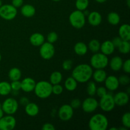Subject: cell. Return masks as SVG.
I'll return each instance as SVG.
<instances>
[{
  "label": "cell",
  "mask_w": 130,
  "mask_h": 130,
  "mask_svg": "<svg viewBox=\"0 0 130 130\" xmlns=\"http://www.w3.org/2000/svg\"><path fill=\"white\" fill-rule=\"evenodd\" d=\"M71 107L73 108L74 109H78L79 107L81 106V102L79 99H74L72 100L71 102V104H70Z\"/></svg>",
  "instance_id": "cell-42"
},
{
  "label": "cell",
  "mask_w": 130,
  "mask_h": 130,
  "mask_svg": "<svg viewBox=\"0 0 130 130\" xmlns=\"http://www.w3.org/2000/svg\"><path fill=\"white\" fill-rule=\"evenodd\" d=\"M36 81L31 77H25L21 81V90L25 93H30L34 91L36 86Z\"/></svg>",
  "instance_id": "cell-15"
},
{
  "label": "cell",
  "mask_w": 130,
  "mask_h": 130,
  "mask_svg": "<svg viewBox=\"0 0 130 130\" xmlns=\"http://www.w3.org/2000/svg\"><path fill=\"white\" fill-rule=\"evenodd\" d=\"M88 50V46L83 42H77L74 46V51L77 55H85L87 53Z\"/></svg>",
  "instance_id": "cell-24"
},
{
  "label": "cell",
  "mask_w": 130,
  "mask_h": 130,
  "mask_svg": "<svg viewBox=\"0 0 130 130\" xmlns=\"http://www.w3.org/2000/svg\"><path fill=\"white\" fill-rule=\"evenodd\" d=\"M25 112L29 116L35 117L39 114V108L35 103L29 102L25 106Z\"/></svg>",
  "instance_id": "cell-21"
},
{
  "label": "cell",
  "mask_w": 130,
  "mask_h": 130,
  "mask_svg": "<svg viewBox=\"0 0 130 130\" xmlns=\"http://www.w3.org/2000/svg\"><path fill=\"white\" fill-rule=\"evenodd\" d=\"M83 12L84 15H85V17H86V16H88V15H89V13H90V11H89L88 10H86H86H84V11H83Z\"/></svg>",
  "instance_id": "cell-48"
},
{
  "label": "cell",
  "mask_w": 130,
  "mask_h": 130,
  "mask_svg": "<svg viewBox=\"0 0 130 130\" xmlns=\"http://www.w3.org/2000/svg\"><path fill=\"white\" fill-rule=\"evenodd\" d=\"M110 130H118V128H115V127H112V128H110Z\"/></svg>",
  "instance_id": "cell-52"
},
{
  "label": "cell",
  "mask_w": 130,
  "mask_h": 130,
  "mask_svg": "<svg viewBox=\"0 0 130 130\" xmlns=\"http://www.w3.org/2000/svg\"><path fill=\"white\" fill-rule=\"evenodd\" d=\"M87 86H86V91L88 95L90 96H93L96 95V86L94 81H88Z\"/></svg>",
  "instance_id": "cell-32"
},
{
  "label": "cell",
  "mask_w": 130,
  "mask_h": 130,
  "mask_svg": "<svg viewBox=\"0 0 130 130\" xmlns=\"http://www.w3.org/2000/svg\"><path fill=\"white\" fill-rule=\"evenodd\" d=\"M52 1H55V2H57V1H60V0H52Z\"/></svg>",
  "instance_id": "cell-54"
},
{
  "label": "cell",
  "mask_w": 130,
  "mask_h": 130,
  "mask_svg": "<svg viewBox=\"0 0 130 130\" xmlns=\"http://www.w3.org/2000/svg\"><path fill=\"white\" fill-rule=\"evenodd\" d=\"M119 36L123 41H130V26L129 24H125L121 25L119 30Z\"/></svg>",
  "instance_id": "cell-20"
},
{
  "label": "cell",
  "mask_w": 130,
  "mask_h": 130,
  "mask_svg": "<svg viewBox=\"0 0 130 130\" xmlns=\"http://www.w3.org/2000/svg\"><path fill=\"white\" fill-rule=\"evenodd\" d=\"M107 76V75L106 71L102 69H96L95 71H93L91 77L93 78L95 82L101 83L104 82Z\"/></svg>",
  "instance_id": "cell-23"
},
{
  "label": "cell",
  "mask_w": 130,
  "mask_h": 130,
  "mask_svg": "<svg viewBox=\"0 0 130 130\" xmlns=\"http://www.w3.org/2000/svg\"><path fill=\"white\" fill-rule=\"evenodd\" d=\"M114 97V102H115L116 105L119 107L125 106L128 104L129 100V94L127 93L124 91H119L115 94Z\"/></svg>",
  "instance_id": "cell-13"
},
{
  "label": "cell",
  "mask_w": 130,
  "mask_h": 130,
  "mask_svg": "<svg viewBox=\"0 0 130 130\" xmlns=\"http://www.w3.org/2000/svg\"><path fill=\"white\" fill-rule=\"evenodd\" d=\"M88 126L91 130H106L109 126V121L104 114H96L90 118Z\"/></svg>",
  "instance_id": "cell-2"
},
{
  "label": "cell",
  "mask_w": 130,
  "mask_h": 130,
  "mask_svg": "<svg viewBox=\"0 0 130 130\" xmlns=\"http://www.w3.org/2000/svg\"><path fill=\"white\" fill-rule=\"evenodd\" d=\"M42 129L43 130H55V127L54 125L50 123H46L44 124L42 126Z\"/></svg>",
  "instance_id": "cell-45"
},
{
  "label": "cell",
  "mask_w": 130,
  "mask_h": 130,
  "mask_svg": "<svg viewBox=\"0 0 130 130\" xmlns=\"http://www.w3.org/2000/svg\"><path fill=\"white\" fill-rule=\"evenodd\" d=\"M4 113L7 115H13L19 109V102L13 98H8L1 104Z\"/></svg>",
  "instance_id": "cell-8"
},
{
  "label": "cell",
  "mask_w": 130,
  "mask_h": 130,
  "mask_svg": "<svg viewBox=\"0 0 130 130\" xmlns=\"http://www.w3.org/2000/svg\"><path fill=\"white\" fill-rule=\"evenodd\" d=\"M29 102V99H28L27 97H25V96L22 97L21 99H20V104L22 105H25H25H26Z\"/></svg>",
  "instance_id": "cell-46"
},
{
  "label": "cell",
  "mask_w": 130,
  "mask_h": 130,
  "mask_svg": "<svg viewBox=\"0 0 130 130\" xmlns=\"http://www.w3.org/2000/svg\"><path fill=\"white\" fill-rule=\"evenodd\" d=\"M107 93V90L104 86H100L99 88H96V95L99 97H102V96H105Z\"/></svg>",
  "instance_id": "cell-40"
},
{
  "label": "cell",
  "mask_w": 130,
  "mask_h": 130,
  "mask_svg": "<svg viewBox=\"0 0 130 130\" xmlns=\"http://www.w3.org/2000/svg\"><path fill=\"white\" fill-rule=\"evenodd\" d=\"M93 71L90 65L87 63H81L77 65L72 72V77H74L77 83H85L90 81L92 77Z\"/></svg>",
  "instance_id": "cell-1"
},
{
  "label": "cell",
  "mask_w": 130,
  "mask_h": 130,
  "mask_svg": "<svg viewBox=\"0 0 130 130\" xmlns=\"http://www.w3.org/2000/svg\"><path fill=\"white\" fill-rule=\"evenodd\" d=\"M100 50L101 51V53L108 56L114 53V50H115V46L112 43L111 41L107 40L100 44Z\"/></svg>",
  "instance_id": "cell-17"
},
{
  "label": "cell",
  "mask_w": 130,
  "mask_h": 130,
  "mask_svg": "<svg viewBox=\"0 0 130 130\" xmlns=\"http://www.w3.org/2000/svg\"><path fill=\"white\" fill-rule=\"evenodd\" d=\"M99 106H100V109L104 112H109L112 111L116 106L113 95L107 93L105 96L100 98Z\"/></svg>",
  "instance_id": "cell-7"
},
{
  "label": "cell",
  "mask_w": 130,
  "mask_h": 130,
  "mask_svg": "<svg viewBox=\"0 0 130 130\" xmlns=\"http://www.w3.org/2000/svg\"><path fill=\"white\" fill-rule=\"evenodd\" d=\"M10 86H11V91H19V90H21V81H20V80L11 81Z\"/></svg>",
  "instance_id": "cell-37"
},
{
  "label": "cell",
  "mask_w": 130,
  "mask_h": 130,
  "mask_svg": "<svg viewBox=\"0 0 130 130\" xmlns=\"http://www.w3.org/2000/svg\"><path fill=\"white\" fill-rule=\"evenodd\" d=\"M4 114H5V113H4L2 107H1V104L0 103V119H1L3 116Z\"/></svg>",
  "instance_id": "cell-47"
},
{
  "label": "cell",
  "mask_w": 130,
  "mask_h": 130,
  "mask_svg": "<svg viewBox=\"0 0 130 130\" xmlns=\"http://www.w3.org/2000/svg\"><path fill=\"white\" fill-rule=\"evenodd\" d=\"M70 24L75 29H80L83 27L86 23V18L83 12L80 10H76L72 11L69 15Z\"/></svg>",
  "instance_id": "cell-5"
},
{
  "label": "cell",
  "mask_w": 130,
  "mask_h": 130,
  "mask_svg": "<svg viewBox=\"0 0 130 130\" xmlns=\"http://www.w3.org/2000/svg\"><path fill=\"white\" fill-rule=\"evenodd\" d=\"M107 21L110 24L112 25H117L120 22V16L118 13L115 11H112L110 12L107 15Z\"/></svg>",
  "instance_id": "cell-27"
},
{
  "label": "cell",
  "mask_w": 130,
  "mask_h": 130,
  "mask_svg": "<svg viewBox=\"0 0 130 130\" xmlns=\"http://www.w3.org/2000/svg\"><path fill=\"white\" fill-rule=\"evenodd\" d=\"M109 58L107 56L102 53H95L90 59V66L95 69H105L109 65Z\"/></svg>",
  "instance_id": "cell-4"
},
{
  "label": "cell",
  "mask_w": 130,
  "mask_h": 130,
  "mask_svg": "<svg viewBox=\"0 0 130 130\" xmlns=\"http://www.w3.org/2000/svg\"><path fill=\"white\" fill-rule=\"evenodd\" d=\"M100 44L101 43L97 39H92V40H91L89 42L88 45V48L93 53H97V52L100 51Z\"/></svg>",
  "instance_id": "cell-30"
},
{
  "label": "cell",
  "mask_w": 130,
  "mask_h": 130,
  "mask_svg": "<svg viewBox=\"0 0 130 130\" xmlns=\"http://www.w3.org/2000/svg\"><path fill=\"white\" fill-rule=\"evenodd\" d=\"M21 14L25 17L30 18L34 16L36 13V8L34 6L29 4L23 5L20 9Z\"/></svg>",
  "instance_id": "cell-22"
},
{
  "label": "cell",
  "mask_w": 130,
  "mask_h": 130,
  "mask_svg": "<svg viewBox=\"0 0 130 130\" xmlns=\"http://www.w3.org/2000/svg\"><path fill=\"white\" fill-rule=\"evenodd\" d=\"M1 53H0V62H1Z\"/></svg>",
  "instance_id": "cell-55"
},
{
  "label": "cell",
  "mask_w": 130,
  "mask_h": 130,
  "mask_svg": "<svg viewBox=\"0 0 130 130\" xmlns=\"http://www.w3.org/2000/svg\"><path fill=\"white\" fill-rule=\"evenodd\" d=\"M122 69L123 71L126 74H129L130 72V60L128 59L123 62Z\"/></svg>",
  "instance_id": "cell-41"
},
{
  "label": "cell",
  "mask_w": 130,
  "mask_h": 130,
  "mask_svg": "<svg viewBox=\"0 0 130 130\" xmlns=\"http://www.w3.org/2000/svg\"><path fill=\"white\" fill-rule=\"evenodd\" d=\"M118 50L122 54H128L130 52V43L129 41H122L120 45L118 47Z\"/></svg>",
  "instance_id": "cell-31"
},
{
  "label": "cell",
  "mask_w": 130,
  "mask_h": 130,
  "mask_svg": "<svg viewBox=\"0 0 130 130\" xmlns=\"http://www.w3.org/2000/svg\"><path fill=\"white\" fill-rule=\"evenodd\" d=\"M122 41L123 40L121 39V38L119 36H118V37H116V38H113V39L111 41L112 43H113L114 46H115V48H118V47L120 45Z\"/></svg>",
  "instance_id": "cell-44"
},
{
  "label": "cell",
  "mask_w": 130,
  "mask_h": 130,
  "mask_svg": "<svg viewBox=\"0 0 130 130\" xmlns=\"http://www.w3.org/2000/svg\"><path fill=\"white\" fill-rule=\"evenodd\" d=\"M72 64H73V62L71 60H66L62 63V69L64 71H70V70L72 69Z\"/></svg>",
  "instance_id": "cell-39"
},
{
  "label": "cell",
  "mask_w": 130,
  "mask_h": 130,
  "mask_svg": "<svg viewBox=\"0 0 130 130\" xmlns=\"http://www.w3.org/2000/svg\"><path fill=\"white\" fill-rule=\"evenodd\" d=\"M17 15V8L12 5H2L0 7V17L5 20H12Z\"/></svg>",
  "instance_id": "cell-6"
},
{
  "label": "cell",
  "mask_w": 130,
  "mask_h": 130,
  "mask_svg": "<svg viewBox=\"0 0 130 130\" xmlns=\"http://www.w3.org/2000/svg\"><path fill=\"white\" fill-rule=\"evenodd\" d=\"M11 5L16 8H18L24 5V0H11Z\"/></svg>",
  "instance_id": "cell-43"
},
{
  "label": "cell",
  "mask_w": 130,
  "mask_h": 130,
  "mask_svg": "<svg viewBox=\"0 0 130 130\" xmlns=\"http://www.w3.org/2000/svg\"><path fill=\"white\" fill-rule=\"evenodd\" d=\"M123 63V59L121 57H119V56H115V57H112L110 62H109L110 69L114 72H118L121 69Z\"/></svg>",
  "instance_id": "cell-18"
},
{
  "label": "cell",
  "mask_w": 130,
  "mask_h": 130,
  "mask_svg": "<svg viewBox=\"0 0 130 130\" xmlns=\"http://www.w3.org/2000/svg\"><path fill=\"white\" fill-rule=\"evenodd\" d=\"M81 107L85 112H93L99 107V102L93 96H90V97L86 98L81 103Z\"/></svg>",
  "instance_id": "cell-11"
},
{
  "label": "cell",
  "mask_w": 130,
  "mask_h": 130,
  "mask_svg": "<svg viewBox=\"0 0 130 130\" xmlns=\"http://www.w3.org/2000/svg\"><path fill=\"white\" fill-rule=\"evenodd\" d=\"M8 77L11 81L20 80L22 77L21 71L17 67H13L9 71Z\"/></svg>",
  "instance_id": "cell-26"
},
{
  "label": "cell",
  "mask_w": 130,
  "mask_h": 130,
  "mask_svg": "<svg viewBox=\"0 0 130 130\" xmlns=\"http://www.w3.org/2000/svg\"><path fill=\"white\" fill-rule=\"evenodd\" d=\"M75 5L77 10L83 11L88 7L89 0H76Z\"/></svg>",
  "instance_id": "cell-33"
},
{
  "label": "cell",
  "mask_w": 130,
  "mask_h": 130,
  "mask_svg": "<svg viewBox=\"0 0 130 130\" xmlns=\"http://www.w3.org/2000/svg\"><path fill=\"white\" fill-rule=\"evenodd\" d=\"M95 1L99 3H104L105 1H107V0H95Z\"/></svg>",
  "instance_id": "cell-49"
},
{
  "label": "cell",
  "mask_w": 130,
  "mask_h": 130,
  "mask_svg": "<svg viewBox=\"0 0 130 130\" xmlns=\"http://www.w3.org/2000/svg\"><path fill=\"white\" fill-rule=\"evenodd\" d=\"M44 36L39 32H36L32 34L29 38V41L30 44L34 46H40L42 44L44 43Z\"/></svg>",
  "instance_id": "cell-19"
},
{
  "label": "cell",
  "mask_w": 130,
  "mask_h": 130,
  "mask_svg": "<svg viewBox=\"0 0 130 130\" xmlns=\"http://www.w3.org/2000/svg\"><path fill=\"white\" fill-rule=\"evenodd\" d=\"M55 53L54 45L52 43L48 42H44L40 46L39 54L42 58L44 60H50L53 58Z\"/></svg>",
  "instance_id": "cell-9"
},
{
  "label": "cell",
  "mask_w": 130,
  "mask_h": 130,
  "mask_svg": "<svg viewBox=\"0 0 130 130\" xmlns=\"http://www.w3.org/2000/svg\"><path fill=\"white\" fill-rule=\"evenodd\" d=\"M58 115L62 121H69L73 117L74 109L69 104H64L60 107Z\"/></svg>",
  "instance_id": "cell-12"
},
{
  "label": "cell",
  "mask_w": 130,
  "mask_h": 130,
  "mask_svg": "<svg viewBox=\"0 0 130 130\" xmlns=\"http://www.w3.org/2000/svg\"><path fill=\"white\" fill-rule=\"evenodd\" d=\"M62 74L59 71H54L52 72L50 77V83L52 85L60 84L62 80Z\"/></svg>",
  "instance_id": "cell-29"
},
{
  "label": "cell",
  "mask_w": 130,
  "mask_h": 130,
  "mask_svg": "<svg viewBox=\"0 0 130 130\" xmlns=\"http://www.w3.org/2000/svg\"><path fill=\"white\" fill-rule=\"evenodd\" d=\"M122 124L123 126L129 129L130 128V113L129 112H125L121 118Z\"/></svg>",
  "instance_id": "cell-34"
},
{
  "label": "cell",
  "mask_w": 130,
  "mask_h": 130,
  "mask_svg": "<svg viewBox=\"0 0 130 130\" xmlns=\"http://www.w3.org/2000/svg\"><path fill=\"white\" fill-rule=\"evenodd\" d=\"M2 5H3L2 1H1V0H0V7H1V6H2Z\"/></svg>",
  "instance_id": "cell-53"
},
{
  "label": "cell",
  "mask_w": 130,
  "mask_h": 130,
  "mask_svg": "<svg viewBox=\"0 0 130 130\" xmlns=\"http://www.w3.org/2000/svg\"><path fill=\"white\" fill-rule=\"evenodd\" d=\"M88 21L92 26H98L102 21V17L99 11H91L88 15Z\"/></svg>",
  "instance_id": "cell-16"
},
{
  "label": "cell",
  "mask_w": 130,
  "mask_h": 130,
  "mask_svg": "<svg viewBox=\"0 0 130 130\" xmlns=\"http://www.w3.org/2000/svg\"><path fill=\"white\" fill-rule=\"evenodd\" d=\"M34 91L39 99H47L52 94V85L46 81H39L36 83Z\"/></svg>",
  "instance_id": "cell-3"
},
{
  "label": "cell",
  "mask_w": 130,
  "mask_h": 130,
  "mask_svg": "<svg viewBox=\"0 0 130 130\" xmlns=\"http://www.w3.org/2000/svg\"><path fill=\"white\" fill-rule=\"evenodd\" d=\"M118 129H119V130H127V129H128V128H126V127L123 126V127H121V128H118Z\"/></svg>",
  "instance_id": "cell-50"
},
{
  "label": "cell",
  "mask_w": 130,
  "mask_h": 130,
  "mask_svg": "<svg viewBox=\"0 0 130 130\" xmlns=\"http://www.w3.org/2000/svg\"><path fill=\"white\" fill-rule=\"evenodd\" d=\"M11 92L10 83L7 81L0 82V95L1 96H7Z\"/></svg>",
  "instance_id": "cell-28"
},
{
  "label": "cell",
  "mask_w": 130,
  "mask_h": 130,
  "mask_svg": "<svg viewBox=\"0 0 130 130\" xmlns=\"http://www.w3.org/2000/svg\"><path fill=\"white\" fill-rule=\"evenodd\" d=\"M63 88L60 84L52 85V93L56 95H59L62 93Z\"/></svg>",
  "instance_id": "cell-35"
},
{
  "label": "cell",
  "mask_w": 130,
  "mask_h": 130,
  "mask_svg": "<svg viewBox=\"0 0 130 130\" xmlns=\"http://www.w3.org/2000/svg\"><path fill=\"white\" fill-rule=\"evenodd\" d=\"M126 2H127V5H128V7H129L130 6V0H127Z\"/></svg>",
  "instance_id": "cell-51"
},
{
  "label": "cell",
  "mask_w": 130,
  "mask_h": 130,
  "mask_svg": "<svg viewBox=\"0 0 130 130\" xmlns=\"http://www.w3.org/2000/svg\"><path fill=\"white\" fill-rule=\"evenodd\" d=\"M47 42L53 44L58 39V34L55 32H50L47 36Z\"/></svg>",
  "instance_id": "cell-36"
},
{
  "label": "cell",
  "mask_w": 130,
  "mask_h": 130,
  "mask_svg": "<svg viewBox=\"0 0 130 130\" xmlns=\"http://www.w3.org/2000/svg\"><path fill=\"white\" fill-rule=\"evenodd\" d=\"M104 82H105V87L106 88L107 90L110 91L117 90L120 85L118 78L115 76H107Z\"/></svg>",
  "instance_id": "cell-14"
},
{
  "label": "cell",
  "mask_w": 130,
  "mask_h": 130,
  "mask_svg": "<svg viewBox=\"0 0 130 130\" xmlns=\"http://www.w3.org/2000/svg\"><path fill=\"white\" fill-rule=\"evenodd\" d=\"M16 124V119L12 115L3 116L0 119V130H12Z\"/></svg>",
  "instance_id": "cell-10"
},
{
  "label": "cell",
  "mask_w": 130,
  "mask_h": 130,
  "mask_svg": "<svg viewBox=\"0 0 130 130\" xmlns=\"http://www.w3.org/2000/svg\"><path fill=\"white\" fill-rule=\"evenodd\" d=\"M65 88L67 91H73L77 88V81L74 77H69L66 79L64 83Z\"/></svg>",
  "instance_id": "cell-25"
},
{
  "label": "cell",
  "mask_w": 130,
  "mask_h": 130,
  "mask_svg": "<svg viewBox=\"0 0 130 130\" xmlns=\"http://www.w3.org/2000/svg\"><path fill=\"white\" fill-rule=\"evenodd\" d=\"M118 80H119V85H123V86L129 85L130 83V78L127 75H121L119 76Z\"/></svg>",
  "instance_id": "cell-38"
}]
</instances>
